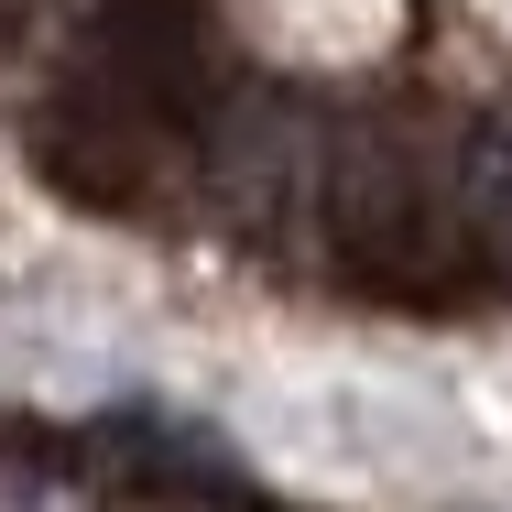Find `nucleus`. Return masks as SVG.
Instances as JSON below:
<instances>
[{
  "label": "nucleus",
  "mask_w": 512,
  "mask_h": 512,
  "mask_svg": "<svg viewBox=\"0 0 512 512\" xmlns=\"http://www.w3.org/2000/svg\"><path fill=\"white\" fill-rule=\"evenodd\" d=\"M88 447H99L109 469H142V480H197V469H207V480H229V469H240V458H229V447H218L207 425H186V414H164V404L109 414Z\"/></svg>",
  "instance_id": "1"
},
{
  "label": "nucleus",
  "mask_w": 512,
  "mask_h": 512,
  "mask_svg": "<svg viewBox=\"0 0 512 512\" xmlns=\"http://www.w3.org/2000/svg\"><path fill=\"white\" fill-rule=\"evenodd\" d=\"M458 229L491 273H512V131H480L458 153Z\"/></svg>",
  "instance_id": "2"
}]
</instances>
